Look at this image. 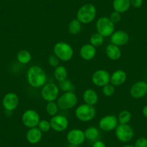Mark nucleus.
<instances>
[{
    "instance_id": "18",
    "label": "nucleus",
    "mask_w": 147,
    "mask_h": 147,
    "mask_svg": "<svg viewBox=\"0 0 147 147\" xmlns=\"http://www.w3.org/2000/svg\"><path fill=\"white\" fill-rule=\"evenodd\" d=\"M96 48L90 43L83 45L80 51V55L82 59L85 61H90L96 56Z\"/></svg>"
},
{
    "instance_id": "7",
    "label": "nucleus",
    "mask_w": 147,
    "mask_h": 147,
    "mask_svg": "<svg viewBox=\"0 0 147 147\" xmlns=\"http://www.w3.org/2000/svg\"><path fill=\"white\" fill-rule=\"evenodd\" d=\"M59 87L53 83H48L42 87L40 94L45 101L53 102L59 97Z\"/></svg>"
},
{
    "instance_id": "5",
    "label": "nucleus",
    "mask_w": 147,
    "mask_h": 147,
    "mask_svg": "<svg viewBox=\"0 0 147 147\" xmlns=\"http://www.w3.org/2000/svg\"><path fill=\"white\" fill-rule=\"evenodd\" d=\"M97 32L103 37H110L115 32V24L107 17H102L96 22Z\"/></svg>"
},
{
    "instance_id": "15",
    "label": "nucleus",
    "mask_w": 147,
    "mask_h": 147,
    "mask_svg": "<svg viewBox=\"0 0 147 147\" xmlns=\"http://www.w3.org/2000/svg\"><path fill=\"white\" fill-rule=\"evenodd\" d=\"M19 105V97L15 93L9 92L5 95L2 100V105L7 111H13Z\"/></svg>"
},
{
    "instance_id": "16",
    "label": "nucleus",
    "mask_w": 147,
    "mask_h": 147,
    "mask_svg": "<svg viewBox=\"0 0 147 147\" xmlns=\"http://www.w3.org/2000/svg\"><path fill=\"white\" fill-rule=\"evenodd\" d=\"M129 40V35L124 30L115 31L110 36L111 43L119 47L126 44Z\"/></svg>"
},
{
    "instance_id": "30",
    "label": "nucleus",
    "mask_w": 147,
    "mask_h": 147,
    "mask_svg": "<svg viewBox=\"0 0 147 147\" xmlns=\"http://www.w3.org/2000/svg\"><path fill=\"white\" fill-rule=\"evenodd\" d=\"M74 89H75V87H74V84L68 79H66L63 81L59 82V90H62L64 92H73Z\"/></svg>"
},
{
    "instance_id": "8",
    "label": "nucleus",
    "mask_w": 147,
    "mask_h": 147,
    "mask_svg": "<svg viewBox=\"0 0 147 147\" xmlns=\"http://www.w3.org/2000/svg\"><path fill=\"white\" fill-rule=\"evenodd\" d=\"M115 136L120 141L128 142L134 136V131L128 124H119L115 128Z\"/></svg>"
},
{
    "instance_id": "11",
    "label": "nucleus",
    "mask_w": 147,
    "mask_h": 147,
    "mask_svg": "<svg viewBox=\"0 0 147 147\" xmlns=\"http://www.w3.org/2000/svg\"><path fill=\"white\" fill-rule=\"evenodd\" d=\"M85 139L84 132L79 128L70 130L66 135V140L72 146L82 145Z\"/></svg>"
},
{
    "instance_id": "20",
    "label": "nucleus",
    "mask_w": 147,
    "mask_h": 147,
    "mask_svg": "<svg viewBox=\"0 0 147 147\" xmlns=\"http://www.w3.org/2000/svg\"><path fill=\"white\" fill-rule=\"evenodd\" d=\"M107 57L112 61H117L121 57V50L119 46L110 43L105 47Z\"/></svg>"
},
{
    "instance_id": "10",
    "label": "nucleus",
    "mask_w": 147,
    "mask_h": 147,
    "mask_svg": "<svg viewBox=\"0 0 147 147\" xmlns=\"http://www.w3.org/2000/svg\"><path fill=\"white\" fill-rule=\"evenodd\" d=\"M92 82L94 85L102 87L110 82V75L108 71L104 69H99L94 71L92 76Z\"/></svg>"
},
{
    "instance_id": "13",
    "label": "nucleus",
    "mask_w": 147,
    "mask_h": 147,
    "mask_svg": "<svg viewBox=\"0 0 147 147\" xmlns=\"http://www.w3.org/2000/svg\"><path fill=\"white\" fill-rule=\"evenodd\" d=\"M51 127L56 132H63L67 129L69 126V120L62 115H56L51 118L50 121Z\"/></svg>"
},
{
    "instance_id": "32",
    "label": "nucleus",
    "mask_w": 147,
    "mask_h": 147,
    "mask_svg": "<svg viewBox=\"0 0 147 147\" xmlns=\"http://www.w3.org/2000/svg\"><path fill=\"white\" fill-rule=\"evenodd\" d=\"M102 93L106 97H111L115 93V87L111 84H107L102 87Z\"/></svg>"
},
{
    "instance_id": "23",
    "label": "nucleus",
    "mask_w": 147,
    "mask_h": 147,
    "mask_svg": "<svg viewBox=\"0 0 147 147\" xmlns=\"http://www.w3.org/2000/svg\"><path fill=\"white\" fill-rule=\"evenodd\" d=\"M53 74H54L55 79H56L59 82H62L63 81V80H66V79H67V69H66V67H65L64 66L59 65L57 67L55 68Z\"/></svg>"
},
{
    "instance_id": "14",
    "label": "nucleus",
    "mask_w": 147,
    "mask_h": 147,
    "mask_svg": "<svg viewBox=\"0 0 147 147\" xmlns=\"http://www.w3.org/2000/svg\"><path fill=\"white\" fill-rule=\"evenodd\" d=\"M147 94V83L144 81H138L134 83L130 89V94L135 99H141Z\"/></svg>"
},
{
    "instance_id": "28",
    "label": "nucleus",
    "mask_w": 147,
    "mask_h": 147,
    "mask_svg": "<svg viewBox=\"0 0 147 147\" xmlns=\"http://www.w3.org/2000/svg\"><path fill=\"white\" fill-rule=\"evenodd\" d=\"M132 115L130 111L126 110H122L119 113L118 117V121L120 124H128L131 121Z\"/></svg>"
},
{
    "instance_id": "17",
    "label": "nucleus",
    "mask_w": 147,
    "mask_h": 147,
    "mask_svg": "<svg viewBox=\"0 0 147 147\" xmlns=\"http://www.w3.org/2000/svg\"><path fill=\"white\" fill-rule=\"evenodd\" d=\"M127 79V74L122 69H118L110 75V83L114 87H119L125 82Z\"/></svg>"
},
{
    "instance_id": "34",
    "label": "nucleus",
    "mask_w": 147,
    "mask_h": 147,
    "mask_svg": "<svg viewBox=\"0 0 147 147\" xmlns=\"http://www.w3.org/2000/svg\"><path fill=\"white\" fill-rule=\"evenodd\" d=\"M109 18H110V20L112 21L114 24H116L118 23L121 20V15L119 12L114 11V12H113L111 13V15H110Z\"/></svg>"
},
{
    "instance_id": "24",
    "label": "nucleus",
    "mask_w": 147,
    "mask_h": 147,
    "mask_svg": "<svg viewBox=\"0 0 147 147\" xmlns=\"http://www.w3.org/2000/svg\"><path fill=\"white\" fill-rule=\"evenodd\" d=\"M68 30L71 35H77L82 30V23L77 19L72 20L68 25Z\"/></svg>"
},
{
    "instance_id": "36",
    "label": "nucleus",
    "mask_w": 147,
    "mask_h": 147,
    "mask_svg": "<svg viewBox=\"0 0 147 147\" xmlns=\"http://www.w3.org/2000/svg\"><path fill=\"white\" fill-rule=\"evenodd\" d=\"M131 5L135 8H139L142 6L144 0H130Z\"/></svg>"
},
{
    "instance_id": "29",
    "label": "nucleus",
    "mask_w": 147,
    "mask_h": 147,
    "mask_svg": "<svg viewBox=\"0 0 147 147\" xmlns=\"http://www.w3.org/2000/svg\"><path fill=\"white\" fill-rule=\"evenodd\" d=\"M59 106H58L57 103L53 102H49L46 105V110L47 113L49 114L50 116H54V115H57L58 112H59Z\"/></svg>"
},
{
    "instance_id": "1",
    "label": "nucleus",
    "mask_w": 147,
    "mask_h": 147,
    "mask_svg": "<svg viewBox=\"0 0 147 147\" xmlns=\"http://www.w3.org/2000/svg\"><path fill=\"white\" fill-rule=\"evenodd\" d=\"M27 80L32 87L39 88L46 84L47 76L43 68L39 66H32L27 71Z\"/></svg>"
},
{
    "instance_id": "3",
    "label": "nucleus",
    "mask_w": 147,
    "mask_h": 147,
    "mask_svg": "<svg viewBox=\"0 0 147 147\" xmlns=\"http://www.w3.org/2000/svg\"><path fill=\"white\" fill-rule=\"evenodd\" d=\"M53 54L56 55L59 60L69 61L74 56V49L70 44L66 42H58L53 46Z\"/></svg>"
},
{
    "instance_id": "2",
    "label": "nucleus",
    "mask_w": 147,
    "mask_h": 147,
    "mask_svg": "<svg viewBox=\"0 0 147 147\" xmlns=\"http://www.w3.org/2000/svg\"><path fill=\"white\" fill-rule=\"evenodd\" d=\"M97 15V9L92 4H85L78 9L77 19L82 24H89L92 22Z\"/></svg>"
},
{
    "instance_id": "33",
    "label": "nucleus",
    "mask_w": 147,
    "mask_h": 147,
    "mask_svg": "<svg viewBox=\"0 0 147 147\" xmlns=\"http://www.w3.org/2000/svg\"><path fill=\"white\" fill-rule=\"evenodd\" d=\"M48 61H49V65L52 67H57L59 65V62H60V60H59V58L56 56L55 54L51 55L50 56L48 59Z\"/></svg>"
},
{
    "instance_id": "19",
    "label": "nucleus",
    "mask_w": 147,
    "mask_h": 147,
    "mask_svg": "<svg viewBox=\"0 0 147 147\" xmlns=\"http://www.w3.org/2000/svg\"><path fill=\"white\" fill-rule=\"evenodd\" d=\"M43 137V132L38 127L29 128L26 134V139L30 144H37L40 142Z\"/></svg>"
},
{
    "instance_id": "39",
    "label": "nucleus",
    "mask_w": 147,
    "mask_h": 147,
    "mask_svg": "<svg viewBox=\"0 0 147 147\" xmlns=\"http://www.w3.org/2000/svg\"><path fill=\"white\" fill-rule=\"evenodd\" d=\"M123 147H134V146H132V145H125V146H123Z\"/></svg>"
},
{
    "instance_id": "25",
    "label": "nucleus",
    "mask_w": 147,
    "mask_h": 147,
    "mask_svg": "<svg viewBox=\"0 0 147 147\" xmlns=\"http://www.w3.org/2000/svg\"><path fill=\"white\" fill-rule=\"evenodd\" d=\"M17 59H18V62L22 64H27L29 63L32 59V56L30 51L25 50H21L17 54Z\"/></svg>"
},
{
    "instance_id": "26",
    "label": "nucleus",
    "mask_w": 147,
    "mask_h": 147,
    "mask_svg": "<svg viewBox=\"0 0 147 147\" xmlns=\"http://www.w3.org/2000/svg\"><path fill=\"white\" fill-rule=\"evenodd\" d=\"M84 132L86 139L89 140V141H94V140H96L98 138L99 134H100L98 129L94 126L89 127Z\"/></svg>"
},
{
    "instance_id": "38",
    "label": "nucleus",
    "mask_w": 147,
    "mask_h": 147,
    "mask_svg": "<svg viewBox=\"0 0 147 147\" xmlns=\"http://www.w3.org/2000/svg\"><path fill=\"white\" fill-rule=\"evenodd\" d=\"M142 114L145 118H147V105H146L142 109Z\"/></svg>"
},
{
    "instance_id": "12",
    "label": "nucleus",
    "mask_w": 147,
    "mask_h": 147,
    "mask_svg": "<svg viewBox=\"0 0 147 147\" xmlns=\"http://www.w3.org/2000/svg\"><path fill=\"white\" fill-rule=\"evenodd\" d=\"M118 125V118L115 115H108L102 117L99 121V127L103 131H111L116 128Z\"/></svg>"
},
{
    "instance_id": "9",
    "label": "nucleus",
    "mask_w": 147,
    "mask_h": 147,
    "mask_svg": "<svg viewBox=\"0 0 147 147\" xmlns=\"http://www.w3.org/2000/svg\"><path fill=\"white\" fill-rule=\"evenodd\" d=\"M40 115L37 111L29 109L25 110L22 115V122L25 127L28 128L38 127L40 122Z\"/></svg>"
},
{
    "instance_id": "37",
    "label": "nucleus",
    "mask_w": 147,
    "mask_h": 147,
    "mask_svg": "<svg viewBox=\"0 0 147 147\" xmlns=\"http://www.w3.org/2000/svg\"><path fill=\"white\" fill-rule=\"evenodd\" d=\"M92 147H106L105 144L102 141H95L93 143Z\"/></svg>"
},
{
    "instance_id": "31",
    "label": "nucleus",
    "mask_w": 147,
    "mask_h": 147,
    "mask_svg": "<svg viewBox=\"0 0 147 147\" xmlns=\"http://www.w3.org/2000/svg\"><path fill=\"white\" fill-rule=\"evenodd\" d=\"M38 128L43 133L49 132L51 128L50 121H46V120H40L38 125Z\"/></svg>"
},
{
    "instance_id": "22",
    "label": "nucleus",
    "mask_w": 147,
    "mask_h": 147,
    "mask_svg": "<svg viewBox=\"0 0 147 147\" xmlns=\"http://www.w3.org/2000/svg\"><path fill=\"white\" fill-rule=\"evenodd\" d=\"M131 6L130 0H113V7L114 11L121 14L127 12Z\"/></svg>"
},
{
    "instance_id": "27",
    "label": "nucleus",
    "mask_w": 147,
    "mask_h": 147,
    "mask_svg": "<svg viewBox=\"0 0 147 147\" xmlns=\"http://www.w3.org/2000/svg\"><path fill=\"white\" fill-rule=\"evenodd\" d=\"M90 44L94 47H100L104 43V37L100 35L98 32L93 33L90 38Z\"/></svg>"
},
{
    "instance_id": "4",
    "label": "nucleus",
    "mask_w": 147,
    "mask_h": 147,
    "mask_svg": "<svg viewBox=\"0 0 147 147\" xmlns=\"http://www.w3.org/2000/svg\"><path fill=\"white\" fill-rule=\"evenodd\" d=\"M96 110L94 106L87 104L80 105L75 110V116L82 122H89L94 118Z\"/></svg>"
},
{
    "instance_id": "35",
    "label": "nucleus",
    "mask_w": 147,
    "mask_h": 147,
    "mask_svg": "<svg viewBox=\"0 0 147 147\" xmlns=\"http://www.w3.org/2000/svg\"><path fill=\"white\" fill-rule=\"evenodd\" d=\"M134 147H147V138L144 137L138 138L135 141L134 145Z\"/></svg>"
},
{
    "instance_id": "21",
    "label": "nucleus",
    "mask_w": 147,
    "mask_h": 147,
    "mask_svg": "<svg viewBox=\"0 0 147 147\" xmlns=\"http://www.w3.org/2000/svg\"><path fill=\"white\" fill-rule=\"evenodd\" d=\"M83 100L85 104L94 106L98 101V94L95 90L92 89H87L83 93Z\"/></svg>"
},
{
    "instance_id": "6",
    "label": "nucleus",
    "mask_w": 147,
    "mask_h": 147,
    "mask_svg": "<svg viewBox=\"0 0 147 147\" xmlns=\"http://www.w3.org/2000/svg\"><path fill=\"white\" fill-rule=\"evenodd\" d=\"M77 96L74 92H66L58 98L57 105L61 110H69L77 104Z\"/></svg>"
}]
</instances>
